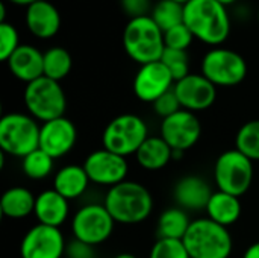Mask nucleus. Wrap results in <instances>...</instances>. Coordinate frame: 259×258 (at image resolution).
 Listing matches in <instances>:
<instances>
[{
	"label": "nucleus",
	"mask_w": 259,
	"mask_h": 258,
	"mask_svg": "<svg viewBox=\"0 0 259 258\" xmlns=\"http://www.w3.org/2000/svg\"><path fill=\"white\" fill-rule=\"evenodd\" d=\"M184 23L194 38L209 46L223 44L231 33V18L217 0H190L184 5Z\"/></svg>",
	"instance_id": "obj_1"
},
{
	"label": "nucleus",
	"mask_w": 259,
	"mask_h": 258,
	"mask_svg": "<svg viewBox=\"0 0 259 258\" xmlns=\"http://www.w3.org/2000/svg\"><path fill=\"white\" fill-rule=\"evenodd\" d=\"M103 205L121 225H137L144 222L153 211L152 193L140 182L123 181L106 192Z\"/></svg>",
	"instance_id": "obj_2"
},
{
	"label": "nucleus",
	"mask_w": 259,
	"mask_h": 258,
	"mask_svg": "<svg viewBox=\"0 0 259 258\" xmlns=\"http://www.w3.org/2000/svg\"><path fill=\"white\" fill-rule=\"evenodd\" d=\"M123 47L140 65L159 61L164 50V32L150 15L131 18L123 30Z\"/></svg>",
	"instance_id": "obj_3"
},
{
	"label": "nucleus",
	"mask_w": 259,
	"mask_h": 258,
	"mask_svg": "<svg viewBox=\"0 0 259 258\" xmlns=\"http://www.w3.org/2000/svg\"><path fill=\"white\" fill-rule=\"evenodd\" d=\"M182 242L191 258H229L234 248L228 228L208 217L193 220Z\"/></svg>",
	"instance_id": "obj_4"
},
{
	"label": "nucleus",
	"mask_w": 259,
	"mask_h": 258,
	"mask_svg": "<svg viewBox=\"0 0 259 258\" xmlns=\"http://www.w3.org/2000/svg\"><path fill=\"white\" fill-rule=\"evenodd\" d=\"M30 114L8 113L0 119V149L2 154L24 158L39 148V129Z\"/></svg>",
	"instance_id": "obj_5"
},
{
	"label": "nucleus",
	"mask_w": 259,
	"mask_h": 258,
	"mask_svg": "<svg viewBox=\"0 0 259 258\" xmlns=\"http://www.w3.org/2000/svg\"><path fill=\"white\" fill-rule=\"evenodd\" d=\"M23 99L29 114L41 123L64 117L67 109V97L61 84L46 76L26 84Z\"/></svg>",
	"instance_id": "obj_6"
},
{
	"label": "nucleus",
	"mask_w": 259,
	"mask_h": 258,
	"mask_svg": "<svg viewBox=\"0 0 259 258\" xmlns=\"http://www.w3.org/2000/svg\"><path fill=\"white\" fill-rule=\"evenodd\" d=\"M147 137V125L140 116L121 114L106 125L102 134V144L103 149L126 158L129 155H135Z\"/></svg>",
	"instance_id": "obj_7"
},
{
	"label": "nucleus",
	"mask_w": 259,
	"mask_h": 258,
	"mask_svg": "<svg viewBox=\"0 0 259 258\" xmlns=\"http://www.w3.org/2000/svg\"><path fill=\"white\" fill-rule=\"evenodd\" d=\"M255 176L253 161L237 149L219 155L214 164V181L220 192L241 198L250 189Z\"/></svg>",
	"instance_id": "obj_8"
},
{
	"label": "nucleus",
	"mask_w": 259,
	"mask_h": 258,
	"mask_svg": "<svg viewBox=\"0 0 259 258\" xmlns=\"http://www.w3.org/2000/svg\"><path fill=\"white\" fill-rule=\"evenodd\" d=\"M200 73L215 87H235L247 76V62L235 50L214 47L205 53Z\"/></svg>",
	"instance_id": "obj_9"
},
{
	"label": "nucleus",
	"mask_w": 259,
	"mask_h": 258,
	"mask_svg": "<svg viewBox=\"0 0 259 258\" xmlns=\"http://www.w3.org/2000/svg\"><path fill=\"white\" fill-rule=\"evenodd\" d=\"M114 225L115 220L103 204H87L74 213L71 233L74 239L99 246L111 237Z\"/></svg>",
	"instance_id": "obj_10"
},
{
	"label": "nucleus",
	"mask_w": 259,
	"mask_h": 258,
	"mask_svg": "<svg viewBox=\"0 0 259 258\" xmlns=\"http://www.w3.org/2000/svg\"><path fill=\"white\" fill-rule=\"evenodd\" d=\"M83 169L91 182L111 189L126 181L129 164L124 157L102 148L85 158Z\"/></svg>",
	"instance_id": "obj_11"
},
{
	"label": "nucleus",
	"mask_w": 259,
	"mask_h": 258,
	"mask_svg": "<svg viewBox=\"0 0 259 258\" xmlns=\"http://www.w3.org/2000/svg\"><path fill=\"white\" fill-rule=\"evenodd\" d=\"M65 239L59 228L36 224L21 239V258H62L65 255Z\"/></svg>",
	"instance_id": "obj_12"
},
{
	"label": "nucleus",
	"mask_w": 259,
	"mask_h": 258,
	"mask_svg": "<svg viewBox=\"0 0 259 258\" xmlns=\"http://www.w3.org/2000/svg\"><path fill=\"white\" fill-rule=\"evenodd\" d=\"M202 135V125L191 111L181 109L173 116L162 119L161 137L173 151L185 152L194 148Z\"/></svg>",
	"instance_id": "obj_13"
},
{
	"label": "nucleus",
	"mask_w": 259,
	"mask_h": 258,
	"mask_svg": "<svg viewBox=\"0 0 259 258\" xmlns=\"http://www.w3.org/2000/svg\"><path fill=\"white\" fill-rule=\"evenodd\" d=\"M173 90L182 109L191 113L208 109L217 99V87L202 73H190L184 79L175 82Z\"/></svg>",
	"instance_id": "obj_14"
},
{
	"label": "nucleus",
	"mask_w": 259,
	"mask_h": 258,
	"mask_svg": "<svg viewBox=\"0 0 259 258\" xmlns=\"http://www.w3.org/2000/svg\"><path fill=\"white\" fill-rule=\"evenodd\" d=\"M173 87H175V79L168 71V68L161 61L140 65V70L134 78L135 96L141 102H147V103H153L162 94L173 90Z\"/></svg>",
	"instance_id": "obj_15"
},
{
	"label": "nucleus",
	"mask_w": 259,
	"mask_h": 258,
	"mask_svg": "<svg viewBox=\"0 0 259 258\" xmlns=\"http://www.w3.org/2000/svg\"><path fill=\"white\" fill-rule=\"evenodd\" d=\"M76 140H77L76 126L65 116L41 123L39 149L47 152L53 160L62 158L70 151H73Z\"/></svg>",
	"instance_id": "obj_16"
},
{
	"label": "nucleus",
	"mask_w": 259,
	"mask_h": 258,
	"mask_svg": "<svg viewBox=\"0 0 259 258\" xmlns=\"http://www.w3.org/2000/svg\"><path fill=\"white\" fill-rule=\"evenodd\" d=\"M26 26L29 32L39 38H53L61 29V14L58 8L47 0H36L26 6Z\"/></svg>",
	"instance_id": "obj_17"
},
{
	"label": "nucleus",
	"mask_w": 259,
	"mask_h": 258,
	"mask_svg": "<svg viewBox=\"0 0 259 258\" xmlns=\"http://www.w3.org/2000/svg\"><path fill=\"white\" fill-rule=\"evenodd\" d=\"M212 193L214 192L211 190L209 184L197 175H187L181 178L173 190L176 205L185 211L206 210Z\"/></svg>",
	"instance_id": "obj_18"
},
{
	"label": "nucleus",
	"mask_w": 259,
	"mask_h": 258,
	"mask_svg": "<svg viewBox=\"0 0 259 258\" xmlns=\"http://www.w3.org/2000/svg\"><path fill=\"white\" fill-rule=\"evenodd\" d=\"M6 64L12 76L24 84L44 76V53L30 44H21L9 56Z\"/></svg>",
	"instance_id": "obj_19"
},
{
	"label": "nucleus",
	"mask_w": 259,
	"mask_h": 258,
	"mask_svg": "<svg viewBox=\"0 0 259 258\" xmlns=\"http://www.w3.org/2000/svg\"><path fill=\"white\" fill-rule=\"evenodd\" d=\"M68 199L61 196L55 189H49L41 192L35 201V217L38 224L59 228L65 224L70 214Z\"/></svg>",
	"instance_id": "obj_20"
},
{
	"label": "nucleus",
	"mask_w": 259,
	"mask_h": 258,
	"mask_svg": "<svg viewBox=\"0 0 259 258\" xmlns=\"http://www.w3.org/2000/svg\"><path fill=\"white\" fill-rule=\"evenodd\" d=\"M90 182L91 181L83 166L77 164H68L61 167L53 176V189L68 201L80 198L87 192Z\"/></svg>",
	"instance_id": "obj_21"
},
{
	"label": "nucleus",
	"mask_w": 259,
	"mask_h": 258,
	"mask_svg": "<svg viewBox=\"0 0 259 258\" xmlns=\"http://www.w3.org/2000/svg\"><path fill=\"white\" fill-rule=\"evenodd\" d=\"M206 217L214 220L215 224L229 228L231 225L237 224L241 217L243 207L238 196L225 193V192H214L208 205H206Z\"/></svg>",
	"instance_id": "obj_22"
},
{
	"label": "nucleus",
	"mask_w": 259,
	"mask_h": 258,
	"mask_svg": "<svg viewBox=\"0 0 259 258\" xmlns=\"http://www.w3.org/2000/svg\"><path fill=\"white\" fill-rule=\"evenodd\" d=\"M137 163L146 170H161L173 160V149L159 135L147 137L135 154Z\"/></svg>",
	"instance_id": "obj_23"
},
{
	"label": "nucleus",
	"mask_w": 259,
	"mask_h": 258,
	"mask_svg": "<svg viewBox=\"0 0 259 258\" xmlns=\"http://www.w3.org/2000/svg\"><path fill=\"white\" fill-rule=\"evenodd\" d=\"M36 196L26 187H11L2 195L0 211L8 219H23L35 211Z\"/></svg>",
	"instance_id": "obj_24"
},
{
	"label": "nucleus",
	"mask_w": 259,
	"mask_h": 258,
	"mask_svg": "<svg viewBox=\"0 0 259 258\" xmlns=\"http://www.w3.org/2000/svg\"><path fill=\"white\" fill-rule=\"evenodd\" d=\"M188 211L182 210L181 207H171L161 213L158 219L156 234L158 239H171V240H184L190 225Z\"/></svg>",
	"instance_id": "obj_25"
},
{
	"label": "nucleus",
	"mask_w": 259,
	"mask_h": 258,
	"mask_svg": "<svg viewBox=\"0 0 259 258\" xmlns=\"http://www.w3.org/2000/svg\"><path fill=\"white\" fill-rule=\"evenodd\" d=\"M73 67V58L64 47H52L44 52V76L53 81H62Z\"/></svg>",
	"instance_id": "obj_26"
},
{
	"label": "nucleus",
	"mask_w": 259,
	"mask_h": 258,
	"mask_svg": "<svg viewBox=\"0 0 259 258\" xmlns=\"http://www.w3.org/2000/svg\"><path fill=\"white\" fill-rule=\"evenodd\" d=\"M150 17L162 32L184 23V5L175 0H159L153 8Z\"/></svg>",
	"instance_id": "obj_27"
},
{
	"label": "nucleus",
	"mask_w": 259,
	"mask_h": 258,
	"mask_svg": "<svg viewBox=\"0 0 259 258\" xmlns=\"http://www.w3.org/2000/svg\"><path fill=\"white\" fill-rule=\"evenodd\" d=\"M53 167H55V160L39 148L27 154L24 158H21L23 173L35 181L47 178L53 172Z\"/></svg>",
	"instance_id": "obj_28"
},
{
	"label": "nucleus",
	"mask_w": 259,
	"mask_h": 258,
	"mask_svg": "<svg viewBox=\"0 0 259 258\" xmlns=\"http://www.w3.org/2000/svg\"><path fill=\"white\" fill-rule=\"evenodd\" d=\"M235 149L253 163L259 161V120L244 123L235 137Z\"/></svg>",
	"instance_id": "obj_29"
},
{
	"label": "nucleus",
	"mask_w": 259,
	"mask_h": 258,
	"mask_svg": "<svg viewBox=\"0 0 259 258\" xmlns=\"http://www.w3.org/2000/svg\"><path fill=\"white\" fill-rule=\"evenodd\" d=\"M159 61L168 68L175 82L190 75V58H188L187 50H176V49L165 47Z\"/></svg>",
	"instance_id": "obj_30"
},
{
	"label": "nucleus",
	"mask_w": 259,
	"mask_h": 258,
	"mask_svg": "<svg viewBox=\"0 0 259 258\" xmlns=\"http://www.w3.org/2000/svg\"><path fill=\"white\" fill-rule=\"evenodd\" d=\"M149 258H191L182 240L171 239H158L152 249Z\"/></svg>",
	"instance_id": "obj_31"
},
{
	"label": "nucleus",
	"mask_w": 259,
	"mask_h": 258,
	"mask_svg": "<svg viewBox=\"0 0 259 258\" xmlns=\"http://www.w3.org/2000/svg\"><path fill=\"white\" fill-rule=\"evenodd\" d=\"M194 40L193 32L188 29L185 23L178 24L167 32H164V44L167 49H176V50H187Z\"/></svg>",
	"instance_id": "obj_32"
},
{
	"label": "nucleus",
	"mask_w": 259,
	"mask_h": 258,
	"mask_svg": "<svg viewBox=\"0 0 259 258\" xmlns=\"http://www.w3.org/2000/svg\"><path fill=\"white\" fill-rule=\"evenodd\" d=\"M20 46V36L15 26L8 21L0 23V59L6 62Z\"/></svg>",
	"instance_id": "obj_33"
},
{
	"label": "nucleus",
	"mask_w": 259,
	"mask_h": 258,
	"mask_svg": "<svg viewBox=\"0 0 259 258\" xmlns=\"http://www.w3.org/2000/svg\"><path fill=\"white\" fill-rule=\"evenodd\" d=\"M153 111L156 116H159L161 119H167L170 116H173L175 113L181 111L182 106H181V102L175 93V90H170L167 91L165 94H162L158 100H155L153 103Z\"/></svg>",
	"instance_id": "obj_34"
},
{
	"label": "nucleus",
	"mask_w": 259,
	"mask_h": 258,
	"mask_svg": "<svg viewBox=\"0 0 259 258\" xmlns=\"http://www.w3.org/2000/svg\"><path fill=\"white\" fill-rule=\"evenodd\" d=\"M65 258H97L96 246H91L85 242L73 239L67 243Z\"/></svg>",
	"instance_id": "obj_35"
},
{
	"label": "nucleus",
	"mask_w": 259,
	"mask_h": 258,
	"mask_svg": "<svg viewBox=\"0 0 259 258\" xmlns=\"http://www.w3.org/2000/svg\"><path fill=\"white\" fill-rule=\"evenodd\" d=\"M121 8L131 18H138L147 15L152 3L150 0H121Z\"/></svg>",
	"instance_id": "obj_36"
},
{
	"label": "nucleus",
	"mask_w": 259,
	"mask_h": 258,
	"mask_svg": "<svg viewBox=\"0 0 259 258\" xmlns=\"http://www.w3.org/2000/svg\"><path fill=\"white\" fill-rule=\"evenodd\" d=\"M243 258H259V242L252 243V245L246 249Z\"/></svg>",
	"instance_id": "obj_37"
},
{
	"label": "nucleus",
	"mask_w": 259,
	"mask_h": 258,
	"mask_svg": "<svg viewBox=\"0 0 259 258\" xmlns=\"http://www.w3.org/2000/svg\"><path fill=\"white\" fill-rule=\"evenodd\" d=\"M8 2L12 5H17V6H29L30 3H33L36 0H8Z\"/></svg>",
	"instance_id": "obj_38"
},
{
	"label": "nucleus",
	"mask_w": 259,
	"mask_h": 258,
	"mask_svg": "<svg viewBox=\"0 0 259 258\" xmlns=\"http://www.w3.org/2000/svg\"><path fill=\"white\" fill-rule=\"evenodd\" d=\"M6 21V6L5 3H0V23Z\"/></svg>",
	"instance_id": "obj_39"
},
{
	"label": "nucleus",
	"mask_w": 259,
	"mask_h": 258,
	"mask_svg": "<svg viewBox=\"0 0 259 258\" xmlns=\"http://www.w3.org/2000/svg\"><path fill=\"white\" fill-rule=\"evenodd\" d=\"M114 258H138L134 254H129V252H121V254H117Z\"/></svg>",
	"instance_id": "obj_40"
},
{
	"label": "nucleus",
	"mask_w": 259,
	"mask_h": 258,
	"mask_svg": "<svg viewBox=\"0 0 259 258\" xmlns=\"http://www.w3.org/2000/svg\"><path fill=\"white\" fill-rule=\"evenodd\" d=\"M217 2H219V3H222V5H225V6L228 8V6L234 5V3H235L237 0H217Z\"/></svg>",
	"instance_id": "obj_41"
},
{
	"label": "nucleus",
	"mask_w": 259,
	"mask_h": 258,
	"mask_svg": "<svg viewBox=\"0 0 259 258\" xmlns=\"http://www.w3.org/2000/svg\"><path fill=\"white\" fill-rule=\"evenodd\" d=\"M175 2H179V3H182V5H185V3H188L190 0H175Z\"/></svg>",
	"instance_id": "obj_42"
},
{
	"label": "nucleus",
	"mask_w": 259,
	"mask_h": 258,
	"mask_svg": "<svg viewBox=\"0 0 259 258\" xmlns=\"http://www.w3.org/2000/svg\"><path fill=\"white\" fill-rule=\"evenodd\" d=\"M258 24H259V9H258Z\"/></svg>",
	"instance_id": "obj_43"
}]
</instances>
